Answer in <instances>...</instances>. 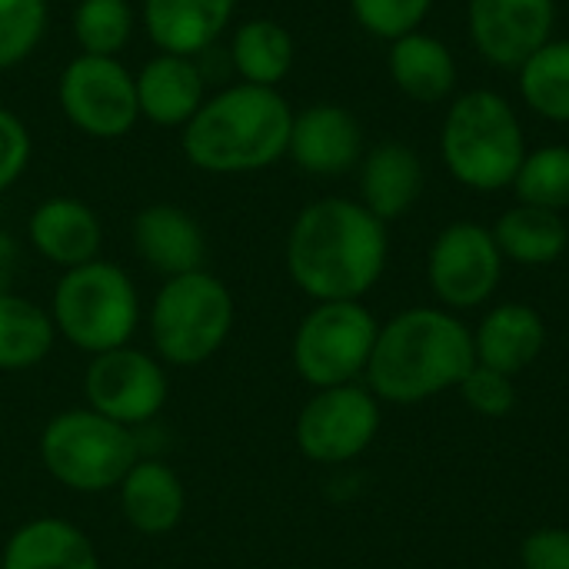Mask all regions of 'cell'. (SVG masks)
Returning a JSON list of instances; mask_svg holds the SVG:
<instances>
[{"label": "cell", "mask_w": 569, "mask_h": 569, "mask_svg": "<svg viewBox=\"0 0 569 569\" xmlns=\"http://www.w3.org/2000/svg\"><path fill=\"white\" fill-rule=\"evenodd\" d=\"M27 240L33 253L60 270L90 263L100 257L103 227L100 217L77 197H47L27 220Z\"/></svg>", "instance_id": "16"}, {"label": "cell", "mask_w": 569, "mask_h": 569, "mask_svg": "<svg viewBox=\"0 0 569 569\" xmlns=\"http://www.w3.org/2000/svg\"><path fill=\"white\" fill-rule=\"evenodd\" d=\"M377 333L380 327L363 303H317L293 333V367L313 390L353 383L367 373Z\"/></svg>", "instance_id": "8"}, {"label": "cell", "mask_w": 569, "mask_h": 569, "mask_svg": "<svg viewBox=\"0 0 569 569\" xmlns=\"http://www.w3.org/2000/svg\"><path fill=\"white\" fill-rule=\"evenodd\" d=\"M527 569H569V533L567 530H540L523 543Z\"/></svg>", "instance_id": "34"}, {"label": "cell", "mask_w": 569, "mask_h": 569, "mask_svg": "<svg viewBox=\"0 0 569 569\" xmlns=\"http://www.w3.org/2000/svg\"><path fill=\"white\" fill-rule=\"evenodd\" d=\"M517 73L520 97L537 117L569 123V40H547L517 67Z\"/></svg>", "instance_id": "27"}, {"label": "cell", "mask_w": 569, "mask_h": 569, "mask_svg": "<svg viewBox=\"0 0 569 569\" xmlns=\"http://www.w3.org/2000/svg\"><path fill=\"white\" fill-rule=\"evenodd\" d=\"M47 3H50V0H47Z\"/></svg>", "instance_id": "37"}, {"label": "cell", "mask_w": 569, "mask_h": 569, "mask_svg": "<svg viewBox=\"0 0 569 569\" xmlns=\"http://www.w3.org/2000/svg\"><path fill=\"white\" fill-rule=\"evenodd\" d=\"M467 403L483 417H507L517 403V390L507 373L473 363V370L460 380Z\"/></svg>", "instance_id": "32"}, {"label": "cell", "mask_w": 569, "mask_h": 569, "mask_svg": "<svg viewBox=\"0 0 569 569\" xmlns=\"http://www.w3.org/2000/svg\"><path fill=\"white\" fill-rule=\"evenodd\" d=\"M70 30L80 53L117 57L133 37V7L127 0H77Z\"/></svg>", "instance_id": "29"}, {"label": "cell", "mask_w": 569, "mask_h": 569, "mask_svg": "<svg viewBox=\"0 0 569 569\" xmlns=\"http://www.w3.org/2000/svg\"><path fill=\"white\" fill-rule=\"evenodd\" d=\"M383 267L387 223L360 200H313L287 233V273L317 303L360 300L380 280Z\"/></svg>", "instance_id": "1"}, {"label": "cell", "mask_w": 569, "mask_h": 569, "mask_svg": "<svg viewBox=\"0 0 569 569\" xmlns=\"http://www.w3.org/2000/svg\"><path fill=\"white\" fill-rule=\"evenodd\" d=\"M433 3L437 0H350V13L370 37L390 43L403 33L420 30Z\"/></svg>", "instance_id": "31"}, {"label": "cell", "mask_w": 569, "mask_h": 569, "mask_svg": "<svg viewBox=\"0 0 569 569\" xmlns=\"http://www.w3.org/2000/svg\"><path fill=\"white\" fill-rule=\"evenodd\" d=\"M547 343V327L537 310L523 303H503L497 307L477 337V357L483 367L500 370V373H517L537 360V353Z\"/></svg>", "instance_id": "23"}, {"label": "cell", "mask_w": 569, "mask_h": 569, "mask_svg": "<svg viewBox=\"0 0 569 569\" xmlns=\"http://www.w3.org/2000/svg\"><path fill=\"white\" fill-rule=\"evenodd\" d=\"M467 27L487 63L517 70L530 53L553 40L557 0H470Z\"/></svg>", "instance_id": "13"}, {"label": "cell", "mask_w": 569, "mask_h": 569, "mask_svg": "<svg viewBox=\"0 0 569 569\" xmlns=\"http://www.w3.org/2000/svg\"><path fill=\"white\" fill-rule=\"evenodd\" d=\"M17 257H20V247L10 233L0 230V293H7L13 287V273H17Z\"/></svg>", "instance_id": "35"}, {"label": "cell", "mask_w": 569, "mask_h": 569, "mask_svg": "<svg viewBox=\"0 0 569 569\" xmlns=\"http://www.w3.org/2000/svg\"><path fill=\"white\" fill-rule=\"evenodd\" d=\"M297 57L293 33L270 17H253L237 27L230 43V63L240 73L243 83L257 87H280V80L290 73Z\"/></svg>", "instance_id": "25"}, {"label": "cell", "mask_w": 569, "mask_h": 569, "mask_svg": "<svg viewBox=\"0 0 569 569\" xmlns=\"http://www.w3.org/2000/svg\"><path fill=\"white\" fill-rule=\"evenodd\" d=\"M237 320L230 287L207 267L160 283L147 310L150 350L163 367H203L213 360Z\"/></svg>", "instance_id": "6"}, {"label": "cell", "mask_w": 569, "mask_h": 569, "mask_svg": "<svg viewBox=\"0 0 569 569\" xmlns=\"http://www.w3.org/2000/svg\"><path fill=\"white\" fill-rule=\"evenodd\" d=\"M117 503L123 523L133 533L163 537L177 530L187 513V487L170 463L157 457H140L120 480Z\"/></svg>", "instance_id": "17"}, {"label": "cell", "mask_w": 569, "mask_h": 569, "mask_svg": "<svg viewBox=\"0 0 569 569\" xmlns=\"http://www.w3.org/2000/svg\"><path fill=\"white\" fill-rule=\"evenodd\" d=\"M57 100L70 127L93 140H120L140 120L133 73L117 57L77 53L60 73Z\"/></svg>", "instance_id": "10"}, {"label": "cell", "mask_w": 569, "mask_h": 569, "mask_svg": "<svg viewBox=\"0 0 569 569\" xmlns=\"http://www.w3.org/2000/svg\"><path fill=\"white\" fill-rule=\"evenodd\" d=\"M513 193L527 207L540 210H567L569 207V147L567 143H547L537 150H527L517 177Z\"/></svg>", "instance_id": "28"}, {"label": "cell", "mask_w": 569, "mask_h": 569, "mask_svg": "<svg viewBox=\"0 0 569 569\" xmlns=\"http://www.w3.org/2000/svg\"><path fill=\"white\" fill-rule=\"evenodd\" d=\"M133 83L140 117L157 127H187L207 100V83L197 57L157 53L133 73Z\"/></svg>", "instance_id": "18"}, {"label": "cell", "mask_w": 569, "mask_h": 569, "mask_svg": "<svg viewBox=\"0 0 569 569\" xmlns=\"http://www.w3.org/2000/svg\"><path fill=\"white\" fill-rule=\"evenodd\" d=\"M440 157L450 177L470 190L493 193L510 187L527 157L517 107L487 87L460 93L443 117Z\"/></svg>", "instance_id": "4"}, {"label": "cell", "mask_w": 569, "mask_h": 569, "mask_svg": "<svg viewBox=\"0 0 569 569\" xmlns=\"http://www.w3.org/2000/svg\"><path fill=\"white\" fill-rule=\"evenodd\" d=\"M47 310L57 337L87 357L127 347L143 320L133 277L103 257L63 270Z\"/></svg>", "instance_id": "5"}, {"label": "cell", "mask_w": 569, "mask_h": 569, "mask_svg": "<svg viewBox=\"0 0 569 569\" xmlns=\"http://www.w3.org/2000/svg\"><path fill=\"white\" fill-rule=\"evenodd\" d=\"M57 343L50 310L23 293H0V373L40 367Z\"/></svg>", "instance_id": "24"}, {"label": "cell", "mask_w": 569, "mask_h": 569, "mask_svg": "<svg viewBox=\"0 0 569 569\" xmlns=\"http://www.w3.org/2000/svg\"><path fill=\"white\" fill-rule=\"evenodd\" d=\"M287 157L313 177H340L363 160V127L340 103H313L293 113Z\"/></svg>", "instance_id": "14"}, {"label": "cell", "mask_w": 569, "mask_h": 569, "mask_svg": "<svg viewBox=\"0 0 569 569\" xmlns=\"http://www.w3.org/2000/svg\"><path fill=\"white\" fill-rule=\"evenodd\" d=\"M380 427V410L373 393L343 383L317 390L297 417L293 437L307 460L313 463H347L360 457Z\"/></svg>", "instance_id": "11"}, {"label": "cell", "mask_w": 569, "mask_h": 569, "mask_svg": "<svg viewBox=\"0 0 569 569\" xmlns=\"http://www.w3.org/2000/svg\"><path fill=\"white\" fill-rule=\"evenodd\" d=\"M0 569H3V557H0Z\"/></svg>", "instance_id": "36"}, {"label": "cell", "mask_w": 569, "mask_h": 569, "mask_svg": "<svg viewBox=\"0 0 569 569\" xmlns=\"http://www.w3.org/2000/svg\"><path fill=\"white\" fill-rule=\"evenodd\" d=\"M3 569H103L93 540L63 517H33L0 547Z\"/></svg>", "instance_id": "20"}, {"label": "cell", "mask_w": 569, "mask_h": 569, "mask_svg": "<svg viewBox=\"0 0 569 569\" xmlns=\"http://www.w3.org/2000/svg\"><path fill=\"white\" fill-rule=\"evenodd\" d=\"M293 110L277 87L233 83L207 97L180 133L183 157L203 173H257L287 157Z\"/></svg>", "instance_id": "2"}, {"label": "cell", "mask_w": 569, "mask_h": 569, "mask_svg": "<svg viewBox=\"0 0 569 569\" xmlns=\"http://www.w3.org/2000/svg\"><path fill=\"white\" fill-rule=\"evenodd\" d=\"M37 457L43 473L63 490L100 497L117 490L140 460V440L137 430H127L90 407H70L43 423Z\"/></svg>", "instance_id": "7"}, {"label": "cell", "mask_w": 569, "mask_h": 569, "mask_svg": "<svg viewBox=\"0 0 569 569\" xmlns=\"http://www.w3.org/2000/svg\"><path fill=\"white\" fill-rule=\"evenodd\" d=\"M30 153H33V140L27 123L13 110L0 107V197L23 177Z\"/></svg>", "instance_id": "33"}, {"label": "cell", "mask_w": 569, "mask_h": 569, "mask_svg": "<svg viewBox=\"0 0 569 569\" xmlns=\"http://www.w3.org/2000/svg\"><path fill=\"white\" fill-rule=\"evenodd\" d=\"M167 397V367L153 357V350H140L133 343L90 357L83 370V407L127 430L153 423L163 413Z\"/></svg>", "instance_id": "9"}, {"label": "cell", "mask_w": 569, "mask_h": 569, "mask_svg": "<svg viewBox=\"0 0 569 569\" xmlns=\"http://www.w3.org/2000/svg\"><path fill=\"white\" fill-rule=\"evenodd\" d=\"M237 0H143L140 20L160 53L200 57L233 20Z\"/></svg>", "instance_id": "19"}, {"label": "cell", "mask_w": 569, "mask_h": 569, "mask_svg": "<svg viewBox=\"0 0 569 569\" xmlns=\"http://www.w3.org/2000/svg\"><path fill=\"white\" fill-rule=\"evenodd\" d=\"M423 193V160L403 140L377 143L360 160V203L387 220L403 217Z\"/></svg>", "instance_id": "21"}, {"label": "cell", "mask_w": 569, "mask_h": 569, "mask_svg": "<svg viewBox=\"0 0 569 569\" xmlns=\"http://www.w3.org/2000/svg\"><path fill=\"white\" fill-rule=\"evenodd\" d=\"M137 257L163 280L203 270L207 237L200 223L177 203H150L133 217L130 227Z\"/></svg>", "instance_id": "15"}, {"label": "cell", "mask_w": 569, "mask_h": 569, "mask_svg": "<svg viewBox=\"0 0 569 569\" xmlns=\"http://www.w3.org/2000/svg\"><path fill=\"white\" fill-rule=\"evenodd\" d=\"M477 350L460 320L440 310H407L390 320L373 343L370 390L393 403H413L460 383L473 370Z\"/></svg>", "instance_id": "3"}, {"label": "cell", "mask_w": 569, "mask_h": 569, "mask_svg": "<svg viewBox=\"0 0 569 569\" xmlns=\"http://www.w3.org/2000/svg\"><path fill=\"white\" fill-rule=\"evenodd\" d=\"M493 240L503 257H510L517 263L540 267V263H553L567 250L569 230L557 210L517 203L513 210H507L497 220Z\"/></svg>", "instance_id": "26"}, {"label": "cell", "mask_w": 569, "mask_h": 569, "mask_svg": "<svg viewBox=\"0 0 569 569\" xmlns=\"http://www.w3.org/2000/svg\"><path fill=\"white\" fill-rule=\"evenodd\" d=\"M387 70L393 87L413 103L447 100L457 90V77H460L453 50L427 30H413L390 40Z\"/></svg>", "instance_id": "22"}, {"label": "cell", "mask_w": 569, "mask_h": 569, "mask_svg": "<svg viewBox=\"0 0 569 569\" xmlns=\"http://www.w3.org/2000/svg\"><path fill=\"white\" fill-rule=\"evenodd\" d=\"M47 0H0V70L23 63L43 40Z\"/></svg>", "instance_id": "30"}, {"label": "cell", "mask_w": 569, "mask_h": 569, "mask_svg": "<svg viewBox=\"0 0 569 569\" xmlns=\"http://www.w3.org/2000/svg\"><path fill=\"white\" fill-rule=\"evenodd\" d=\"M503 253L493 230L460 220L450 223L430 247V287L450 307H480L500 283Z\"/></svg>", "instance_id": "12"}]
</instances>
